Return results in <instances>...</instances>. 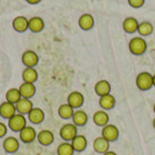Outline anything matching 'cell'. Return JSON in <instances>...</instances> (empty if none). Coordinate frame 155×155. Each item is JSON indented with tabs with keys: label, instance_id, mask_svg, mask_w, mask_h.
I'll list each match as a JSON object with an SVG mask.
<instances>
[{
	"label": "cell",
	"instance_id": "obj_10",
	"mask_svg": "<svg viewBox=\"0 0 155 155\" xmlns=\"http://www.w3.org/2000/svg\"><path fill=\"white\" fill-rule=\"evenodd\" d=\"M15 107H16V113H20V114H23V116H26V114L28 116V113L34 109V105H33V101L31 99L21 98L15 104Z\"/></svg>",
	"mask_w": 155,
	"mask_h": 155
},
{
	"label": "cell",
	"instance_id": "obj_6",
	"mask_svg": "<svg viewBox=\"0 0 155 155\" xmlns=\"http://www.w3.org/2000/svg\"><path fill=\"white\" fill-rule=\"evenodd\" d=\"M101 137H104L110 142H114L119 138V130L116 125L107 124L101 130Z\"/></svg>",
	"mask_w": 155,
	"mask_h": 155
},
{
	"label": "cell",
	"instance_id": "obj_2",
	"mask_svg": "<svg viewBox=\"0 0 155 155\" xmlns=\"http://www.w3.org/2000/svg\"><path fill=\"white\" fill-rule=\"evenodd\" d=\"M137 87L141 91H148L153 87V75L147 71H142L135 78Z\"/></svg>",
	"mask_w": 155,
	"mask_h": 155
},
{
	"label": "cell",
	"instance_id": "obj_34",
	"mask_svg": "<svg viewBox=\"0 0 155 155\" xmlns=\"http://www.w3.org/2000/svg\"><path fill=\"white\" fill-rule=\"evenodd\" d=\"M153 86H155V74L153 75Z\"/></svg>",
	"mask_w": 155,
	"mask_h": 155
},
{
	"label": "cell",
	"instance_id": "obj_15",
	"mask_svg": "<svg viewBox=\"0 0 155 155\" xmlns=\"http://www.w3.org/2000/svg\"><path fill=\"white\" fill-rule=\"evenodd\" d=\"M72 120V124H75L77 127H83L87 124V120H89V117L86 114L85 111L83 110H76L74 112V116L71 118Z\"/></svg>",
	"mask_w": 155,
	"mask_h": 155
},
{
	"label": "cell",
	"instance_id": "obj_30",
	"mask_svg": "<svg viewBox=\"0 0 155 155\" xmlns=\"http://www.w3.org/2000/svg\"><path fill=\"white\" fill-rule=\"evenodd\" d=\"M128 5L133 8H140L145 5V0H127Z\"/></svg>",
	"mask_w": 155,
	"mask_h": 155
},
{
	"label": "cell",
	"instance_id": "obj_1",
	"mask_svg": "<svg viewBox=\"0 0 155 155\" xmlns=\"http://www.w3.org/2000/svg\"><path fill=\"white\" fill-rule=\"evenodd\" d=\"M128 48L130 51L135 56H141L146 53L147 50V42L146 40L141 36H135L130 40L128 42Z\"/></svg>",
	"mask_w": 155,
	"mask_h": 155
},
{
	"label": "cell",
	"instance_id": "obj_26",
	"mask_svg": "<svg viewBox=\"0 0 155 155\" xmlns=\"http://www.w3.org/2000/svg\"><path fill=\"white\" fill-rule=\"evenodd\" d=\"M154 31V27L153 25L148 21H142L139 23V27H138V33L141 38L143 36H149L152 35V33Z\"/></svg>",
	"mask_w": 155,
	"mask_h": 155
},
{
	"label": "cell",
	"instance_id": "obj_12",
	"mask_svg": "<svg viewBox=\"0 0 155 155\" xmlns=\"http://www.w3.org/2000/svg\"><path fill=\"white\" fill-rule=\"evenodd\" d=\"M2 147H4V150L8 153V154H13L18 152V149L20 147V143H19V140L14 138V137H8L4 140L2 142Z\"/></svg>",
	"mask_w": 155,
	"mask_h": 155
},
{
	"label": "cell",
	"instance_id": "obj_36",
	"mask_svg": "<svg viewBox=\"0 0 155 155\" xmlns=\"http://www.w3.org/2000/svg\"><path fill=\"white\" fill-rule=\"evenodd\" d=\"M153 111H154V113H155V104H154V106H153Z\"/></svg>",
	"mask_w": 155,
	"mask_h": 155
},
{
	"label": "cell",
	"instance_id": "obj_28",
	"mask_svg": "<svg viewBox=\"0 0 155 155\" xmlns=\"http://www.w3.org/2000/svg\"><path fill=\"white\" fill-rule=\"evenodd\" d=\"M21 98H22V97H21V94H20V91H19V89H16V87L8 89L7 92H6V101H9V103L16 104Z\"/></svg>",
	"mask_w": 155,
	"mask_h": 155
},
{
	"label": "cell",
	"instance_id": "obj_22",
	"mask_svg": "<svg viewBox=\"0 0 155 155\" xmlns=\"http://www.w3.org/2000/svg\"><path fill=\"white\" fill-rule=\"evenodd\" d=\"M94 92H96V94H98L99 97L109 94V93H111V84L107 81H105V79L98 81L96 83V85H94Z\"/></svg>",
	"mask_w": 155,
	"mask_h": 155
},
{
	"label": "cell",
	"instance_id": "obj_14",
	"mask_svg": "<svg viewBox=\"0 0 155 155\" xmlns=\"http://www.w3.org/2000/svg\"><path fill=\"white\" fill-rule=\"evenodd\" d=\"M78 26L83 31H90L92 29L93 26H94V19L91 14L85 13V14H82L78 19Z\"/></svg>",
	"mask_w": 155,
	"mask_h": 155
},
{
	"label": "cell",
	"instance_id": "obj_19",
	"mask_svg": "<svg viewBox=\"0 0 155 155\" xmlns=\"http://www.w3.org/2000/svg\"><path fill=\"white\" fill-rule=\"evenodd\" d=\"M109 119L110 117L107 114V112L104 111V110H99V111L94 112V114L92 117L93 123L97 125V126H99V127L106 126V125L109 124Z\"/></svg>",
	"mask_w": 155,
	"mask_h": 155
},
{
	"label": "cell",
	"instance_id": "obj_16",
	"mask_svg": "<svg viewBox=\"0 0 155 155\" xmlns=\"http://www.w3.org/2000/svg\"><path fill=\"white\" fill-rule=\"evenodd\" d=\"M19 91H20V94H21L22 98L31 99V97H34L35 93H36V86L33 83H25L23 82L19 87Z\"/></svg>",
	"mask_w": 155,
	"mask_h": 155
},
{
	"label": "cell",
	"instance_id": "obj_32",
	"mask_svg": "<svg viewBox=\"0 0 155 155\" xmlns=\"http://www.w3.org/2000/svg\"><path fill=\"white\" fill-rule=\"evenodd\" d=\"M28 4H31V5H38V4H40L42 0H26Z\"/></svg>",
	"mask_w": 155,
	"mask_h": 155
},
{
	"label": "cell",
	"instance_id": "obj_8",
	"mask_svg": "<svg viewBox=\"0 0 155 155\" xmlns=\"http://www.w3.org/2000/svg\"><path fill=\"white\" fill-rule=\"evenodd\" d=\"M16 113L15 104L9 103V101H4L0 104V117L4 119H9Z\"/></svg>",
	"mask_w": 155,
	"mask_h": 155
},
{
	"label": "cell",
	"instance_id": "obj_23",
	"mask_svg": "<svg viewBox=\"0 0 155 155\" xmlns=\"http://www.w3.org/2000/svg\"><path fill=\"white\" fill-rule=\"evenodd\" d=\"M99 106L101 107V110L106 111V110H112L116 106V98L109 93L105 96H101L99 98Z\"/></svg>",
	"mask_w": 155,
	"mask_h": 155
},
{
	"label": "cell",
	"instance_id": "obj_24",
	"mask_svg": "<svg viewBox=\"0 0 155 155\" xmlns=\"http://www.w3.org/2000/svg\"><path fill=\"white\" fill-rule=\"evenodd\" d=\"M71 145L75 149V152H83L85 150V148L87 147V140L84 135H79L77 134L72 141H71Z\"/></svg>",
	"mask_w": 155,
	"mask_h": 155
},
{
	"label": "cell",
	"instance_id": "obj_31",
	"mask_svg": "<svg viewBox=\"0 0 155 155\" xmlns=\"http://www.w3.org/2000/svg\"><path fill=\"white\" fill-rule=\"evenodd\" d=\"M6 134H7V126L0 121V138L6 137Z\"/></svg>",
	"mask_w": 155,
	"mask_h": 155
},
{
	"label": "cell",
	"instance_id": "obj_13",
	"mask_svg": "<svg viewBox=\"0 0 155 155\" xmlns=\"http://www.w3.org/2000/svg\"><path fill=\"white\" fill-rule=\"evenodd\" d=\"M92 147H93V150L96 153L104 154V153H106L109 150L110 141H107L104 137H98V138H96V139L93 140Z\"/></svg>",
	"mask_w": 155,
	"mask_h": 155
},
{
	"label": "cell",
	"instance_id": "obj_20",
	"mask_svg": "<svg viewBox=\"0 0 155 155\" xmlns=\"http://www.w3.org/2000/svg\"><path fill=\"white\" fill-rule=\"evenodd\" d=\"M12 26H13V29L18 33H23L28 29V19L26 16H16L13 19V22H12Z\"/></svg>",
	"mask_w": 155,
	"mask_h": 155
},
{
	"label": "cell",
	"instance_id": "obj_21",
	"mask_svg": "<svg viewBox=\"0 0 155 155\" xmlns=\"http://www.w3.org/2000/svg\"><path fill=\"white\" fill-rule=\"evenodd\" d=\"M138 27H139V22L133 16H128L126 18L123 22V28L127 34H133L135 31H138Z\"/></svg>",
	"mask_w": 155,
	"mask_h": 155
},
{
	"label": "cell",
	"instance_id": "obj_4",
	"mask_svg": "<svg viewBox=\"0 0 155 155\" xmlns=\"http://www.w3.org/2000/svg\"><path fill=\"white\" fill-rule=\"evenodd\" d=\"M76 135H77V126L75 124H72V123L63 125L61 127V130H60V137L67 142L72 141V139Z\"/></svg>",
	"mask_w": 155,
	"mask_h": 155
},
{
	"label": "cell",
	"instance_id": "obj_18",
	"mask_svg": "<svg viewBox=\"0 0 155 155\" xmlns=\"http://www.w3.org/2000/svg\"><path fill=\"white\" fill-rule=\"evenodd\" d=\"M45 118H46V114H45L43 110H41L40 107H34L28 113V120L34 125L41 124L45 120Z\"/></svg>",
	"mask_w": 155,
	"mask_h": 155
},
{
	"label": "cell",
	"instance_id": "obj_7",
	"mask_svg": "<svg viewBox=\"0 0 155 155\" xmlns=\"http://www.w3.org/2000/svg\"><path fill=\"white\" fill-rule=\"evenodd\" d=\"M67 101L74 110L81 109L84 104V96L83 93L78 92V91H72L71 93H69Z\"/></svg>",
	"mask_w": 155,
	"mask_h": 155
},
{
	"label": "cell",
	"instance_id": "obj_5",
	"mask_svg": "<svg viewBox=\"0 0 155 155\" xmlns=\"http://www.w3.org/2000/svg\"><path fill=\"white\" fill-rule=\"evenodd\" d=\"M21 62L26 68H35L39 63V55L34 50H26L21 56Z\"/></svg>",
	"mask_w": 155,
	"mask_h": 155
},
{
	"label": "cell",
	"instance_id": "obj_9",
	"mask_svg": "<svg viewBox=\"0 0 155 155\" xmlns=\"http://www.w3.org/2000/svg\"><path fill=\"white\" fill-rule=\"evenodd\" d=\"M36 137H38L36 131L31 126H26L21 132H19V138L25 143H31V142H33L34 140L36 139Z\"/></svg>",
	"mask_w": 155,
	"mask_h": 155
},
{
	"label": "cell",
	"instance_id": "obj_27",
	"mask_svg": "<svg viewBox=\"0 0 155 155\" xmlns=\"http://www.w3.org/2000/svg\"><path fill=\"white\" fill-rule=\"evenodd\" d=\"M57 112H58L60 118H62V119H71L72 116H74V112H75V111H74V109L67 103V104H62V105L58 107Z\"/></svg>",
	"mask_w": 155,
	"mask_h": 155
},
{
	"label": "cell",
	"instance_id": "obj_33",
	"mask_svg": "<svg viewBox=\"0 0 155 155\" xmlns=\"http://www.w3.org/2000/svg\"><path fill=\"white\" fill-rule=\"evenodd\" d=\"M103 155H117V153H114V152H112V150H107L106 153H104Z\"/></svg>",
	"mask_w": 155,
	"mask_h": 155
},
{
	"label": "cell",
	"instance_id": "obj_17",
	"mask_svg": "<svg viewBox=\"0 0 155 155\" xmlns=\"http://www.w3.org/2000/svg\"><path fill=\"white\" fill-rule=\"evenodd\" d=\"M28 29L33 33H40L45 29V21L40 16H33L28 19Z\"/></svg>",
	"mask_w": 155,
	"mask_h": 155
},
{
	"label": "cell",
	"instance_id": "obj_11",
	"mask_svg": "<svg viewBox=\"0 0 155 155\" xmlns=\"http://www.w3.org/2000/svg\"><path fill=\"white\" fill-rule=\"evenodd\" d=\"M54 133L49 130H42L38 133V137H36V140L39 141L40 145L42 146H50L53 142H54Z\"/></svg>",
	"mask_w": 155,
	"mask_h": 155
},
{
	"label": "cell",
	"instance_id": "obj_35",
	"mask_svg": "<svg viewBox=\"0 0 155 155\" xmlns=\"http://www.w3.org/2000/svg\"><path fill=\"white\" fill-rule=\"evenodd\" d=\"M153 127H154V130H155V118L153 119Z\"/></svg>",
	"mask_w": 155,
	"mask_h": 155
},
{
	"label": "cell",
	"instance_id": "obj_29",
	"mask_svg": "<svg viewBox=\"0 0 155 155\" xmlns=\"http://www.w3.org/2000/svg\"><path fill=\"white\" fill-rule=\"evenodd\" d=\"M75 149L70 142H62L57 147V155H74Z\"/></svg>",
	"mask_w": 155,
	"mask_h": 155
},
{
	"label": "cell",
	"instance_id": "obj_3",
	"mask_svg": "<svg viewBox=\"0 0 155 155\" xmlns=\"http://www.w3.org/2000/svg\"><path fill=\"white\" fill-rule=\"evenodd\" d=\"M27 126V119L23 114L15 113L12 118L8 119V128L13 132H21Z\"/></svg>",
	"mask_w": 155,
	"mask_h": 155
},
{
	"label": "cell",
	"instance_id": "obj_25",
	"mask_svg": "<svg viewBox=\"0 0 155 155\" xmlns=\"http://www.w3.org/2000/svg\"><path fill=\"white\" fill-rule=\"evenodd\" d=\"M39 78V74L35 68H26L22 71V79L25 83H35Z\"/></svg>",
	"mask_w": 155,
	"mask_h": 155
}]
</instances>
